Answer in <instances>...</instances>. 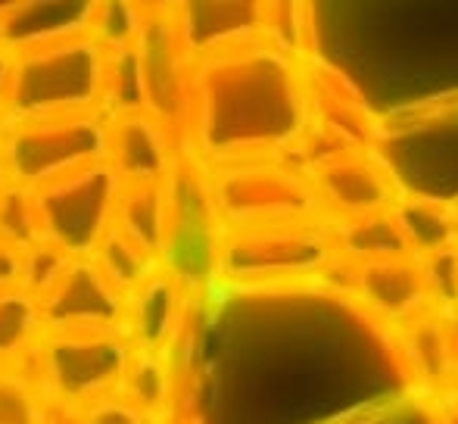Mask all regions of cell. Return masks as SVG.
<instances>
[{
	"label": "cell",
	"instance_id": "obj_1",
	"mask_svg": "<svg viewBox=\"0 0 458 424\" xmlns=\"http://www.w3.org/2000/svg\"><path fill=\"white\" fill-rule=\"evenodd\" d=\"M109 50L94 31L13 54L4 113L10 122L103 113Z\"/></svg>",
	"mask_w": 458,
	"mask_h": 424
},
{
	"label": "cell",
	"instance_id": "obj_2",
	"mask_svg": "<svg viewBox=\"0 0 458 424\" xmlns=\"http://www.w3.org/2000/svg\"><path fill=\"white\" fill-rule=\"evenodd\" d=\"M131 352L125 331H41L29 369L54 412L66 419L119 396Z\"/></svg>",
	"mask_w": 458,
	"mask_h": 424
},
{
	"label": "cell",
	"instance_id": "obj_3",
	"mask_svg": "<svg viewBox=\"0 0 458 424\" xmlns=\"http://www.w3.org/2000/svg\"><path fill=\"white\" fill-rule=\"evenodd\" d=\"M6 178L29 191L106 163V113L10 122L0 140Z\"/></svg>",
	"mask_w": 458,
	"mask_h": 424
},
{
	"label": "cell",
	"instance_id": "obj_4",
	"mask_svg": "<svg viewBox=\"0 0 458 424\" xmlns=\"http://www.w3.org/2000/svg\"><path fill=\"white\" fill-rule=\"evenodd\" d=\"M31 194H35L41 241H50L69 256H91L113 225L119 182L106 163H97Z\"/></svg>",
	"mask_w": 458,
	"mask_h": 424
},
{
	"label": "cell",
	"instance_id": "obj_5",
	"mask_svg": "<svg viewBox=\"0 0 458 424\" xmlns=\"http://www.w3.org/2000/svg\"><path fill=\"white\" fill-rule=\"evenodd\" d=\"M44 331H125V297L109 284L88 256L66 266L38 300Z\"/></svg>",
	"mask_w": 458,
	"mask_h": 424
},
{
	"label": "cell",
	"instance_id": "obj_6",
	"mask_svg": "<svg viewBox=\"0 0 458 424\" xmlns=\"http://www.w3.org/2000/svg\"><path fill=\"white\" fill-rule=\"evenodd\" d=\"M178 159V134L150 113L106 115V165L119 184L169 182Z\"/></svg>",
	"mask_w": 458,
	"mask_h": 424
},
{
	"label": "cell",
	"instance_id": "obj_7",
	"mask_svg": "<svg viewBox=\"0 0 458 424\" xmlns=\"http://www.w3.org/2000/svg\"><path fill=\"white\" fill-rule=\"evenodd\" d=\"M187 287L163 266L125 297V334L134 350L169 356L187 312Z\"/></svg>",
	"mask_w": 458,
	"mask_h": 424
},
{
	"label": "cell",
	"instance_id": "obj_8",
	"mask_svg": "<svg viewBox=\"0 0 458 424\" xmlns=\"http://www.w3.org/2000/svg\"><path fill=\"white\" fill-rule=\"evenodd\" d=\"M352 287L362 293L368 310L390 318L393 325L430 310L421 281V266L415 256H384V259L356 262Z\"/></svg>",
	"mask_w": 458,
	"mask_h": 424
},
{
	"label": "cell",
	"instance_id": "obj_9",
	"mask_svg": "<svg viewBox=\"0 0 458 424\" xmlns=\"http://www.w3.org/2000/svg\"><path fill=\"white\" fill-rule=\"evenodd\" d=\"M97 4H6L0 6V47L6 54L41 47L94 29Z\"/></svg>",
	"mask_w": 458,
	"mask_h": 424
},
{
	"label": "cell",
	"instance_id": "obj_10",
	"mask_svg": "<svg viewBox=\"0 0 458 424\" xmlns=\"http://www.w3.org/2000/svg\"><path fill=\"white\" fill-rule=\"evenodd\" d=\"M165 225H169V182L119 184L113 207V228L122 231L144 253L163 266Z\"/></svg>",
	"mask_w": 458,
	"mask_h": 424
},
{
	"label": "cell",
	"instance_id": "obj_11",
	"mask_svg": "<svg viewBox=\"0 0 458 424\" xmlns=\"http://www.w3.org/2000/svg\"><path fill=\"white\" fill-rule=\"evenodd\" d=\"M393 222L415 259L458 243V222L453 203L421 194H399L393 203Z\"/></svg>",
	"mask_w": 458,
	"mask_h": 424
},
{
	"label": "cell",
	"instance_id": "obj_12",
	"mask_svg": "<svg viewBox=\"0 0 458 424\" xmlns=\"http://www.w3.org/2000/svg\"><path fill=\"white\" fill-rule=\"evenodd\" d=\"M172 396H175V369H172V356H159V352H131V362L122 377L119 400L134 406L140 415L153 421H163L169 412Z\"/></svg>",
	"mask_w": 458,
	"mask_h": 424
},
{
	"label": "cell",
	"instance_id": "obj_13",
	"mask_svg": "<svg viewBox=\"0 0 458 424\" xmlns=\"http://www.w3.org/2000/svg\"><path fill=\"white\" fill-rule=\"evenodd\" d=\"M88 259L100 268V275L122 293V297L138 291V287L159 268V259L144 253L138 243H131L122 231H115L113 225H109V231L100 237V243H97Z\"/></svg>",
	"mask_w": 458,
	"mask_h": 424
},
{
	"label": "cell",
	"instance_id": "obj_14",
	"mask_svg": "<svg viewBox=\"0 0 458 424\" xmlns=\"http://www.w3.org/2000/svg\"><path fill=\"white\" fill-rule=\"evenodd\" d=\"M41 331V312L31 293L22 287L0 293V365H29Z\"/></svg>",
	"mask_w": 458,
	"mask_h": 424
},
{
	"label": "cell",
	"instance_id": "obj_15",
	"mask_svg": "<svg viewBox=\"0 0 458 424\" xmlns=\"http://www.w3.org/2000/svg\"><path fill=\"white\" fill-rule=\"evenodd\" d=\"M0 424H60L29 365H0Z\"/></svg>",
	"mask_w": 458,
	"mask_h": 424
},
{
	"label": "cell",
	"instance_id": "obj_16",
	"mask_svg": "<svg viewBox=\"0 0 458 424\" xmlns=\"http://www.w3.org/2000/svg\"><path fill=\"white\" fill-rule=\"evenodd\" d=\"M0 241L25 253L41 241V225H38L35 194L22 184L6 182L0 188Z\"/></svg>",
	"mask_w": 458,
	"mask_h": 424
},
{
	"label": "cell",
	"instance_id": "obj_17",
	"mask_svg": "<svg viewBox=\"0 0 458 424\" xmlns=\"http://www.w3.org/2000/svg\"><path fill=\"white\" fill-rule=\"evenodd\" d=\"M60 424H157V421L140 415L138 409L115 396V400L97 403V406L85 409V412L66 415V419H60Z\"/></svg>",
	"mask_w": 458,
	"mask_h": 424
},
{
	"label": "cell",
	"instance_id": "obj_18",
	"mask_svg": "<svg viewBox=\"0 0 458 424\" xmlns=\"http://www.w3.org/2000/svg\"><path fill=\"white\" fill-rule=\"evenodd\" d=\"M22 287V253L0 241V293Z\"/></svg>",
	"mask_w": 458,
	"mask_h": 424
},
{
	"label": "cell",
	"instance_id": "obj_19",
	"mask_svg": "<svg viewBox=\"0 0 458 424\" xmlns=\"http://www.w3.org/2000/svg\"><path fill=\"white\" fill-rule=\"evenodd\" d=\"M440 424H458V400L455 396H440Z\"/></svg>",
	"mask_w": 458,
	"mask_h": 424
},
{
	"label": "cell",
	"instance_id": "obj_20",
	"mask_svg": "<svg viewBox=\"0 0 458 424\" xmlns=\"http://www.w3.org/2000/svg\"><path fill=\"white\" fill-rule=\"evenodd\" d=\"M6 125H10V119H6V113L0 109V140H4V134H6Z\"/></svg>",
	"mask_w": 458,
	"mask_h": 424
},
{
	"label": "cell",
	"instance_id": "obj_21",
	"mask_svg": "<svg viewBox=\"0 0 458 424\" xmlns=\"http://www.w3.org/2000/svg\"><path fill=\"white\" fill-rule=\"evenodd\" d=\"M10 182V178H6V169H4V159H0V188H4V184Z\"/></svg>",
	"mask_w": 458,
	"mask_h": 424
},
{
	"label": "cell",
	"instance_id": "obj_22",
	"mask_svg": "<svg viewBox=\"0 0 458 424\" xmlns=\"http://www.w3.org/2000/svg\"><path fill=\"white\" fill-rule=\"evenodd\" d=\"M453 209H455V222H458V203H453Z\"/></svg>",
	"mask_w": 458,
	"mask_h": 424
}]
</instances>
